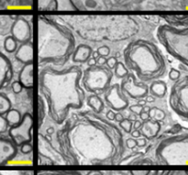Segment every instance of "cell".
I'll use <instances>...</instances> for the list:
<instances>
[{
    "label": "cell",
    "mask_w": 188,
    "mask_h": 175,
    "mask_svg": "<svg viewBox=\"0 0 188 175\" xmlns=\"http://www.w3.org/2000/svg\"><path fill=\"white\" fill-rule=\"evenodd\" d=\"M55 9L58 10H75L76 6L73 0H54Z\"/></svg>",
    "instance_id": "cell-22"
},
{
    "label": "cell",
    "mask_w": 188,
    "mask_h": 175,
    "mask_svg": "<svg viewBox=\"0 0 188 175\" xmlns=\"http://www.w3.org/2000/svg\"><path fill=\"white\" fill-rule=\"evenodd\" d=\"M75 50V40L71 30L45 18H40L39 63L44 66H63Z\"/></svg>",
    "instance_id": "cell-3"
},
{
    "label": "cell",
    "mask_w": 188,
    "mask_h": 175,
    "mask_svg": "<svg viewBox=\"0 0 188 175\" xmlns=\"http://www.w3.org/2000/svg\"><path fill=\"white\" fill-rule=\"evenodd\" d=\"M11 101L6 95L0 93V115L5 116L11 109Z\"/></svg>",
    "instance_id": "cell-23"
},
{
    "label": "cell",
    "mask_w": 188,
    "mask_h": 175,
    "mask_svg": "<svg viewBox=\"0 0 188 175\" xmlns=\"http://www.w3.org/2000/svg\"><path fill=\"white\" fill-rule=\"evenodd\" d=\"M126 146L127 149H133L137 147V140L135 139L134 138H130V139H127L126 140Z\"/></svg>",
    "instance_id": "cell-35"
},
{
    "label": "cell",
    "mask_w": 188,
    "mask_h": 175,
    "mask_svg": "<svg viewBox=\"0 0 188 175\" xmlns=\"http://www.w3.org/2000/svg\"><path fill=\"white\" fill-rule=\"evenodd\" d=\"M170 132L172 136L160 143L158 158L165 164L188 163V128L176 126Z\"/></svg>",
    "instance_id": "cell-5"
},
{
    "label": "cell",
    "mask_w": 188,
    "mask_h": 175,
    "mask_svg": "<svg viewBox=\"0 0 188 175\" xmlns=\"http://www.w3.org/2000/svg\"><path fill=\"white\" fill-rule=\"evenodd\" d=\"M124 119H125V117H124V116L122 115L121 113H117V114H116L115 120L117 121V122L120 123V122H121V121H123Z\"/></svg>",
    "instance_id": "cell-43"
},
{
    "label": "cell",
    "mask_w": 188,
    "mask_h": 175,
    "mask_svg": "<svg viewBox=\"0 0 188 175\" xmlns=\"http://www.w3.org/2000/svg\"><path fill=\"white\" fill-rule=\"evenodd\" d=\"M131 137L134 139H139L141 137V132L140 129H134L131 131Z\"/></svg>",
    "instance_id": "cell-40"
},
{
    "label": "cell",
    "mask_w": 188,
    "mask_h": 175,
    "mask_svg": "<svg viewBox=\"0 0 188 175\" xmlns=\"http://www.w3.org/2000/svg\"><path fill=\"white\" fill-rule=\"evenodd\" d=\"M142 123L143 122H141L140 120H136V121H134V124H133V128L134 129H140L141 127H142Z\"/></svg>",
    "instance_id": "cell-42"
},
{
    "label": "cell",
    "mask_w": 188,
    "mask_h": 175,
    "mask_svg": "<svg viewBox=\"0 0 188 175\" xmlns=\"http://www.w3.org/2000/svg\"><path fill=\"white\" fill-rule=\"evenodd\" d=\"M165 117H166V115H165V112L160 108L156 107V111H155V116L153 117L154 120H157V121H160V122H162V121L165 118Z\"/></svg>",
    "instance_id": "cell-31"
},
{
    "label": "cell",
    "mask_w": 188,
    "mask_h": 175,
    "mask_svg": "<svg viewBox=\"0 0 188 175\" xmlns=\"http://www.w3.org/2000/svg\"><path fill=\"white\" fill-rule=\"evenodd\" d=\"M130 73V70L127 69L125 63L118 62L116 68L114 69V74L116 75V77L118 79H124L126 78Z\"/></svg>",
    "instance_id": "cell-25"
},
{
    "label": "cell",
    "mask_w": 188,
    "mask_h": 175,
    "mask_svg": "<svg viewBox=\"0 0 188 175\" xmlns=\"http://www.w3.org/2000/svg\"><path fill=\"white\" fill-rule=\"evenodd\" d=\"M23 85H21L19 81H14L11 83V89L13 91L14 94H20L22 92V90H23Z\"/></svg>",
    "instance_id": "cell-29"
},
{
    "label": "cell",
    "mask_w": 188,
    "mask_h": 175,
    "mask_svg": "<svg viewBox=\"0 0 188 175\" xmlns=\"http://www.w3.org/2000/svg\"><path fill=\"white\" fill-rule=\"evenodd\" d=\"M92 57L94 58V59H98L99 57H100V55H99V53H98V51H93V53H92Z\"/></svg>",
    "instance_id": "cell-52"
},
{
    "label": "cell",
    "mask_w": 188,
    "mask_h": 175,
    "mask_svg": "<svg viewBox=\"0 0 188 175\" xmlns=\"http://www.w3.org/2000/svg\"><path fill=\"white\" fill-rule=\"evenodd\" d=\"M96 51H98L99 55H100V56H103V57H108V56H109V54H110V49H109V47L106 46V45H104V46L99 47Z\"/></svg>",
    "instance_id": "cell-32"
},
{
    "label": "cell",
    "mask_w": 188,
    "mask_h": 175,
    "mask_svg": "<svg viewBox=\"0 0 188 175\" xmlns=\"http://www.w3.org/2000/svg\"><path fill=\"white\" fill-rule=\"evenodd\" d=\"M113 72L106 65L89 66L83 73L82 83L85 90L91 94H105L111 86Z\"/></svg>",
    "instance_id": "cell-7"
},
{
    "label": "cell",
    "mask_w": 188,
    "mask_h": 175,
    "mask_svg": "<svg viewBox=\"0 0 188 175\" xmlns=\"http://www.w3.org/2000/svg\"><path fill=\"white\" fill-rule=\"evenodd\" d=\"M33 130V117L31 114L25 113L22 116L20 123L10 127L9 135L11 140L17 147H20L22 144L31 142Z\"/></svg>",
    "instance_id": "cell-9"
},
{
    "label": "cell",
    "mask_w": 188,
    "mask_h": 175,
    "mask_svg": "<svg viewBox=\"0 0 188 175\" xmlns=\"http://www.w3.org/2000/svg\"><path fill=\"white\" fill-rule=\"evenodd\" d=\"M87 64H88V67L89 66H95L97 64V60L96 59H94L93 57H91L87 62Z\"/></svg>",
    "instance_id": "cell-45"
},
{
    "label": "cell",
    "mask_w": 188,
    "mask_h": 175,
    "mask_svg": "<svg viewBox=\"0 0 188 175\" xmlns=\"http://www.w3.org/2000/svg\"><path fill=\"white\" fill-rule=\"evenodd\" d=\"M137 140V147L139 148H142V147H145L147 145V139L146 138H139Z\"/></svg>",
    "instance_id": "cell-36"
},
{
    "label": "cell",
    "mask_w": 188,
    "mask_h": 175,
    "mask_svg": "<svg viewBox=\"0 0 188 175\" xmlns=\"http://www.w3.org/2000/svg\"><path fill=\"white\" fill-rule=\"evenodd\" d=\"M149 94L156 98H163L167 94V83L162 80H156L150 83Z\"/></svg>",
    "instance_id": "cell-19"
},
{
    "label": "cell",
    "mask_w": 188,
    "mask_h": 175,
    "mask_svg": "<svg viewBox=\"0 0 188 175\" xmlns=\"http://www.w3.org/2000/svg\"><path fill=\"white\" fill-rule=\"evenodd\" d=\"M32 150H33V146H32L31 142L24 143L20 146V151H21V153H23V154L31 153Z\"/></svg>",
    "instance_id": "cell-28"
},
{
    "label": "cell",
    "mask_w": 188,
    "mask_h": 175,
    "mask_svg": "<svg viewBox=\"0 0 188 175\" xmlns=\"http://www.w3.org/2000/svg\"><path fill=\"white\" fill-rule=\"evenodd\" d=\"M53 132H54V128H53V127H51V128H48V129H47V133H48V134H51V135Z\"/></svg>",
    "instance_id": "cell-53"
},
{
    "label": "cell",
    "mask_w": 188,
    "mask_h": 175,
    "mask_svg": "<svg viewBox=\"0 0 188 175\" xmlns=\"http://www.w3.org/2000/svg\"><path fill=\"white\" fill-rule=\"evenodd\" d=\"M4 49L6 51L13 53L18 50V41L15 40L13 36H7L4 41Z\"/></svg>",
    "instance_id": "cell-24"
},
{
    "label": "cell",
    "mask_w": 188,
    "mask_h": 175,
    "mask_svg": "<svg viewBox=\"0 0 188 175\" xmlns=\"http://www.w3.org/2000/svg\"><path fill=\"white\" fill-rule=\"evenodd\" d=\"M9 123H7V121L6 119V117L0 115V134L5 133L7 129H9Z\"/></svg>",
    "instance_id": "cell-30"
},
{
    "label": "cell",
    "mask_w": 188,
    "mask_h": 175,
    "mask_svg": "<svg viewBox=\"0 0 188 175\" xmlns=\"http://www.w3.org/2000/svg\"><path fill=\"white\" fill-rule=\"evenodd\" d=\"M169 105L172 110L181 118L188 121V74L181 76V78L172 85Z\"/></svg>",
    "instance_id": "cell-8"
},
{
    "label": "cell",
    "mask_w": 188,
    "mask_h": 175,
    "mask_svg": "<svg viewBox=\"0 0 188 175\" xmlns=\"http://www.w3.org/2000/svg\"><path fill=\"white\" fill-rule=\"evenodd\" d=\"M140 118L142 120V121H146L148 119H150V117H149V112H146V111H143L142 110L141 113L140 114Z\"/></svg>",
    "instance_id": "cell-38"
},
{
    "label": "cell",
    "mask_w": 188,
    "mask_h": 175,
    "mask_svg": "<svg viewBox=\"0 0 188 175\" xmlns=\"http://www.w3.org/2000/svg\"><path fill=\"white\" fill-rule=\"evenodd\" d=\"M13 74L11 62L5 54L0 52V90L6 88L11 83Z\"/></svg>",
    "instance_id": "cell-13"
},
{
    "label": "cell",
    "mask_w": 188,
    "mask_h": 175,
    "mask_svg": "<svg viewBox=\"0 0 188 175\" xmlns=\"http://www.w3.org/2000/svg\"><path fill=\"white\" fill-rule=\"evenodd\" d=\"M119 127H121L126 133H131L133 128V122L129 118H125L123 121L119 123Z\"/></svg>",
    "instance_id": "cell-26"
},
{
    "label": "cell",
    "mask_w": 188,
    "mask_h": 175,
    "mask_svg": "<svg viewBox=\"0 0 188 175\" xmlns=\"http://www.w3.org/2000/svg\"><path fill=\"white\" fill-rule=\"evenodd\" d=\"M122 93L131 99H143L149 95V86L146 83L140 82L133 73H130L120 83Z\"/></svg>",
    "instance_id": "cell-10"
},
{
    "label": "cell",
    "mask_w": 188,
    "mask_h": 175,
    "mask_svg": "<svg viewBox=\"0 0 188 175\" xmlns=\"http://www.w3.org/2000/svg\"><path fill=\"white\" fill-rule=\"evenodd\" d=\"M64 132L70 148L87 163H111L120 155L122 134L119 128L93 110L80 115Z\"/></svg>",
    "instance_id": "cell-1"
},
{
    "label": "cell",
    "mask_w": 188,
    "mask_h": 175,
    "mask_svg": "<svg viewBox=\"0 0 188 175\" xmlns=\"http://www.w3.org/2000/svg\"><path fill=\"white\" fill-rule=\"evenodd\" d=\"M160 43L171 56L188 67V28L162 25L157 32Z\"/></svg>",
    "instance_id": "cell-6"
},
{
    "label": "cell",
    "mask_w": 188,
    "mask_h": 175,
    "mask_svg": "<svg viewBox=\"0 0 188 175\" xmlns=\"http://www.w3.org/2000/svg\"><path fill=\"white\" fill-rule=\"evenodd\" d=\"M169 175H188V171H172L168 173Z\"/></svg>",
    "instance_id": "cell-46"
},
{
    "label": "cell",
    "mask_w": 188,
    "mask_h": 175,
    "mask_svg": "<svg viewBox=\"0 0 188 175\" xmlns=\"http://www.w3.org/2000/svg\"><path fill=\"white\" fill-rule=\"evenodd\" d=\"M129 109L131 113H134V114H136V115L140 116V114L142 111V106L136 104V105H132L129 106Z\"/></svg>",
    "instance_id": "cell-34"
},
{
    "label": "cell",
    "mask_w": 188,
    "mask_h": 175,
    "mask_svg": "<svg viewBox=\"0 0 188 175\" xmlns=\"http://www.w3.org/2000/svg\"><path fill=\"white\" fill-rule=\"evenodd\" d=\"M149 171H131V175H149Z\"/></svg>",
    "instance_id": "cell-39"
},
{
    "label": "cell",
    "mask_w": 188,
    "mask_h": 175,
    "mask_svg": "<svg viewBox=\"0 0 188 175\" xmlns=\"http://www.w3.org/2000/svg\"><path fill=\"white\" fill-rule=\"evenodd\" d=\"M118 59L115 58V57H109L108 59H107V63L106 65L109 68V69L113 70V69H115L117 64H118Z\"/></svg>",
    "instance_id": "cell-33"
},
{
    "label": "cell",
    "mask_w": 188,
    "mask_h": 175,
    "mask_svg": "<svg viewBox=\"0 0 188 175\" xmlns=\"http://www.w3.org/2000/svg\"><path fill=\"white\" fill-rule=\"evenodd\" d=\"M93 49L85 44H80L74 50L72 56V60L74 63H85L92 57Z\"/></svg>",
    "instance_id": "cell-18"
},
{
    "label": "cell",
    "mask_w": 188,
    "mask_h": 175,
    "mask_svg": "<svg viewBox=\"0 0 188 175\" xmlns=\"http://www.w3.org/2000/svg\"><path fill=\"white\" fill-rule=\"evenodd\" d=\"M43 175H78L77 173H49V174H43Z\"/></svg>",
    "instance_id": "cell-51"
},
{
    "label": "cell",
    "mask_w": 188,
    "mask_h": 175,
    "mask_svg": "<svg viewBox=\"0 0 188 175\" xmlns=\"http://www.w3.org/2000/svg\"><path fill=\"white\" fill-rule=\"evenodd\" d=\"M86 104L95 113L101 114L105 108V102L102 98L95 94H91L86 97Z\"/></svg>",
    "instance_id": "cell-20"
},
{
    "label": "cell",
    "mask_w": 188,
    "mask_h": 175,
    "mask_svg": "<svg viewBox=\"0 0 188 175\" xmlns=\"http://www.w3.org/2000/svg\"><path fill=\"white\" fill-rule=\"evenodd\" d=\"M106 63H107V58L106 57L100 56L98 59H97V64L98 65H106Z\"/></svg>",
    "instance_id": "cell-41"
},
{
    "label": "cell",
    "mask_w": 188,
    "mask_h": 175,
    "mask_svg": "<svg viewBox=\"0 0 188 175\" xmlns=\"http://www.w3.org/2000/svg\"><path fill=\"white\" fill-rule=\"evenodd\" d=\"M168 75H169V79L171 81L175 82L178 79L181 78V72L178 71L177 69H175V68H171Z\"/></svg>",
    "instance_id": "cell-27"
},
{
    "label": "cell",
    "mask_w": 188,
    "mask_h": 175,
    "mask_svg": "<svg viewBox=\"0 0 188 175\" xmlns=\"http://www.w3.org/2000/svg\"><path fill=\"white\" fill-rule=\"evenodd\" d=\"M5 117H6V119L7 121V123H9V127H13V126L19 124L22 119V116H21L20 112L17 109H13V108H11L9 112H7L5 115Z\"/></svg>",
    "instance_id": "cell-21"
},
{
    "label": "cell",
    "mask_w": 188,
    "mask_h": 175,
    "mask_svg": "<svg viewBox=\"0 0 188 175\" xmlns=\"http://www.w3.org/2000/svg\"><path fill=\"white\" fill-rule=\"evenodd\" d=\"M17 146L11 139L0 138V166L5 165L16 157Z\"/></svg>",
    "instance_id": "cell-14"
},
{
    "label": "cell",
    "mask_w": 188,
    "mask_h": 175,
    "mask_svg": "<svg viewBox=\"0 0 188 175\" xmlns=\"http://www.w3.org/2000/svg\"><path fill=\"white\" fill-rule=\"evenodd\" d=\"M104 100L113 111H123L130 106V101L121 91L120 85L115 83L104 94Z\"/></svg>",
    "instance_id": "cell-11"
},
{
    "label": "cell",
    "mask_w": 188,
    "mask_h": 175,
    "mask_svg": "<svg viewBox=\"0 0 188 175\" xmlns=\"http://www.w3.org/2000/svg\"><path fill=\"white\" fill-rule=\"evenodd\" d=\"M150 107H149L148 105H145V106H143V107H142V110H143V111H146V112H149V111H150Z\"/></svg>",
    "instance_id": "cell-54"
},
{
    "label": "cell",
    "mask_w": 188,
    "mask_h": 175,
    "mask_svg": "<svg viewBox=\"0 0 188 175\" xmlns=\"http://www.w3.org/2000/svg\"><path fill=\"white\" fill-rule=\"evenodd\" d=\"M137 104H138L139 105H140V106H142V107H143V106L146 105L147 102H146V100L143 98V99H139V100H137Z\"/></svg>",
    "instance_id": "cell-50"
},
{
    "label": "cell",
    "mask_w": 188,
    "mask_h": 175,
    "mask_svg": "<svg viewBox=\"0 0 188 175\" xmlns=\"http://www.w3.org/2000/svg\"><path fill=\"white\" fill-rule=\"evenodd\" d=\"M161 127L162 123L160 121L154 119H148L146 121H143L142 127L140 130L141 132V135L147 139H153L159 134Z\"/></svg>",
    "instance_id": "cell-16"
},
{
    "label": "cell",
    "mask_w": 188,
    "mask_h": 175,
    "mask_svg": "<svg viewBox=\"0 0 188 175\" xmlns=\"http://www.w3.org/2000/svg\"><path fill=\"white\" fill-rule=\"evenodd\" d=\"M15 57L23 64L33 63L34 59V48L32 41H28L21 44L15 52Z\"/></svg>",
    "instance_id": "cell-15"
},
{
    "label": "cell",
    "mask_w": 188,
    "mask_h": 175,
    "mask_svg": "<svg viewBox=\"0 0 188 175\" xmlns=\"http://www.w3.org/2000/svg\"><path fill=\"white\" fill-rule=\"evenodd\" d=\"M127 68L143 83L160 80L167 72V62L158 46L152 42L138 40L130 42L124 50Z\"/></svg>",
    "instance_id": "cell-4"
},
{
    "label": "cell",
    "mask_w": 188,
    "mask_h": 175,
    "mask_svg": "<svg viewBox=\"0 0 188 175\" xmlns=\"http://www.w3.org/2000/svg\"><path fill=\"white\" fill-rule=\"evenodd\" d=\"M116 117V113L113 110H108L106 114V118L108 119L109 121H114Z\"/></svg>",
    "instance_id": "cell-37"
},
{
    "label": "cell",
    "mask_w": 188,
    "mask_h": 175,
    "mask_svg": "<svg viewBox=\"0 0 188 175\" xmlns=\"http://www.w3.org/2000/svg\"><path fill=\"white\" fill-rule=\"evenodd\" d=\"M129 119L131 120L132 122L133 121H136V120H138V115H136V114H134V113H131L129 117Z\"/></svg>",
    "instance_id": "cell-49"
},
{
    "label": "cell",
    "mask_w": 188,
    "mask_h": 175,
    "mask_svg": "<svg viewBox=\"0 0 188 175\" xmlns=\"http://www.w3.org/2000/svg\"><path fill=\"white\" fill-rule=\"evenodd\" d=\"M86 175H103L100 171H90Z\"/></svg>",
    "instance_id": "cell-48"
},
{
    "label": "cell",
    "mask_w": 188,
    "mask_h": 175,
    "mask_svg": "<svg viewBox=\"0 0 188 175\" xmlns=\"http://www.w3.org/2000/svg\"><path fill=\"white\" fill-rule=\"evenodd\" d=\"M155 111H156V107H152V108L150 109V111H149L150 119H153V117H154V116H155Z\"/></svg>",
    "instance_id": "cell-47"
},
{
    "label": "cell",
    "mask_w": 188,
    "mask_h": 175,
    "mask_svg": "<svg viewBox=\"0 0 188 175\" xmlns=\"http://www.w3.org/2000/svg\"><path fill=\"white\" fill-rule=\"evenodd\" d=\"M34 66L33 63L24 64L19 74V81L24 88L31 89L34 85Z\"/></svg>",
    "instance_id": "cell-17"
},
{
    "label": "cell",
    "mask_w": 188,
    "mask_h": 175,
    "mask_svg": "<svg viewBox=\"0 0 188 175\" xmlns=\"http://www.w3.org/2000/svg\"><path fill=\"white\" fill-rule=\"evenodd\" d=\"M83 73L77 65L61 70L49 65L40 72V92L47 102L51 119L56 124L62 125L71 109L78 110L84 105L86 96L80 85Z\"/></svg>",
    "instance_id": "cell-2"
},
{
    "label": "cell",
    "mask_w": 188,
    "mask_h": 175,
    "mask_svg": "<svg viewBox=\"0 0 188 175\" xmlns=\"http://www.w3.org/2000/svg\"><path fill=\"white\" fill-rule=\"evenodd\" d=\"M144 99L146 100V102L147 103H153L154 101H155V99H156V97H154L153 95H148Z\"/></svg>",
    "instance_id": "cell-44"
},
{
    "label": "cell",
    "mask_w": 188,
    "mask_h": 175,
    "mask_svg": "<svg viewBox=\"0 0 188 175\" xmlns=\"http://www.w3.org/2000/svg\"><path fill=\"white\" fill-rule=\"evenodd\" d=\"M10 32L11 36L15 38V40L21 44L31 41V27L28 20L23 18H18L13 22L10 28Z\"/></svg>",
    "instance_id": "cell-12"
}]
</instances>
